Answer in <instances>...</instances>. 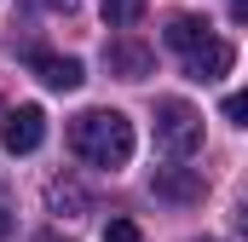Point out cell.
Instances as JSON below:
<instances>
[{"mask_svg": "<svg viewBox=\"0 0 248 242\" xmlns=\"http://www.w3.org/2000/svg\"><path fill=\"white\" fill-rule=\"evenodd\" d=\"M104 17H110L116 29H127V23L144 17V0H104Z\"/></svg>", "mask_w": 248, "mask_h": 242, "instance_id": "cell-10", "label": "cell"}, {"mask_svg": "<svg viewBox=\"0 0 248 242\" xmlns=\"http://www.w3.org/2000/svg\"><path fill=\"white\" fill-rule=\"evenodd\" d=\"M46 202H52V213H69V219L87 213V190H81L75 179H52L46 184Z\"/></svg>", "mask_w": 248, "mask_h": 242, "instance_id": "cell-9", "label": "cell"}, {"mask_svg": "<svg viewBox=\"0 0 248 242\" xmlns=\"http://www.w3.org/2000/svg\"><path fill=\"white\" fill-rule=\"evenodd\" d=\"M231 58H237V52H231V41L208 35V41H202V46L185 58V69H190V81H219V75L231 69Z\"/></svg>", "mask_w": 248, "mask_h": 242, "instance_id": "cell-5", "label": "cell"}, {"mask_svg": "<svg viewBox=\"0 0 248 242\" xmlns=\"http://www.w3.org/2000/svg\"><path fill=\"white\" fill-rule=\"evenodd\" d=\"M69 150L93 167H127L133 162V121L122 110H81L69 121Z\"/></svg>", "mask_w": 248, "mask_h": 242, "instance_id": "cell-1", "label": "cell"}, {"mask_svg": "<svg viewBox=\"0 0 248 242\" xmlns=\"http://www.w3.org/2000/svg\"><path fill=\"white\" fill-rule=\"evenodd\" d=\"M46 242H63V237H46Z\"/></svg>", "mask_w": 248, "mask_h": 242, "instance_id": "cell-17", "label": "cell"}, {"mask_svg": "<svg viewBox=\"0 0 248 242\" xmlns=\"http://www.w3.org/2000/svg\"><path fill=\"white\" fill-rule=\"evenodd\" d=\"M219 110H225V121L248 127V87H243V92H225V104H219Z\"/></svg>", "mask_w": 248, "mask_h": 242, "instance_id": "cell-11", "label": "cell"}, {"mask_svg": "<svg viewBox=\"0 0 248 242\" xmlns=\"http://www.w3.org/2000/svg\"><path fill=\"white\" fill-rule=\"evenodd\" d=\"M231 17H237V23H248V0H231Z\"/></svg>", "mask_w": 248, "mask_h": 242, "instance_id": "cell-13", "label": "cell"}, {"mask_svg": "<svg viewBox=\"0 0 248 242\" xmlns=\"http://www.w3.org/2000/svg\"><path fill=\"white\" fill-rule=\"evenodd\" d=\"M35 75L52 87V92H75L87 75H81V63L75 58H52V52H35Z\"/></svg>", "mask_w": 248, "mask_h": 242, "instance_id": "cell-6", "label": "cell"}, {"mask_svg": "<svg viewBox=\"0 0 248 242\" xmlns=\"http://www.w3.org/2000/svg\"><path fill=\"white\" fill-rule=\"evenodd\" d=\"M156 144L168 156H196L202 150V116L190 110L185 98H162L156 104Z\"/></svg>", "mask_w": 248, "mask_h": 242, "instance_id": "cell-2", "label": "cell"}, {"mask_svg": "<svg viewBox=\"0 0 248 242\" xmlns=\"http://www.w3.org/2000/svg\"><path fill=\"white\" fill-rule=\"evenodd\" d=\"M41 138H46V116H41V104H17L6 127H0V144L12 150V156H29V150H41Z\"/></svg>", "mask_w": 248, "mask_h": 242, "instance_id": "cell-3", "label": "cell"}, {"mask_svg": "<svg viewBox=\"0 0 248 242\" xmlns=\"http://www.w3.org/2000/svg\"><path fill=\"white\" fill-rule=\"evenodd\" d=\"M6 237H12V219H6V208H0V242H6Z\"/></svg>", "mask_w": 248, "mask_h": 242, "instance_id": "cell-15", "label": "cell"}, {"mask_svg": "<svg viewBox=\"0 0 248 242\" xmlns=\"http://www.w3.org/2000/svg\"><path fill=\"white\" fill-rule=\"evenodd\" d=\"M104 242H144V231H139L133 219H110V225H104Z\"/></svg>", "mask_w": 248, "mask_h": 242, "instance_id": "cell-12", "label": "cell"}, {"mask_svg": "<svg viewBox=\"0 0 248 242\" xmlns=\"http://www.w3.org/2000/svg\"><path fill=\"white\" fill-rule=\"evenodd\" d=\"M162 35H168V46H173V52H196V46H202V41H208V23H202V17H190V12H179V17H168V29H162Z\"/></svg>", "mask_w": 248, "mask_h": 242, "instance_id": "cell-7", "label": "cell"}, {"mask_svg": "<svg viewBox=\"0 0 248 242\" xmlns=\"http://www.w3.org/2000/svg\"><path fill=\"white\" fill-rule=\"evenodd\" d=\"M150 190H156L162 202H179V208H190V202H202V173H190V167H156Z\"/></svg>", "mask_w": 248, "mask_h": 242, "instance_id": "cell-4", "label": "cell"}, {"mask_svg": "<svg viewBox=\"0 0 248 242\" xmlns=\"http://www.w3.org/2000/svg\"><path fill=\"white\" fill-rule=\"evenodd\" d=\"M237 231H243V237H248V202H243V208H237Z\"/></svg>", "mask_w": 248, "mask_h": 242, "instance_id": "cell-14", "label": "cell"}, {"mask_svg": "<svg viewBox=\"0 0 248 242\" xmlns=\"http://www.w3.org/2000/svg\"><path fill=\"white\" fill-rule=\"evenodd\" d=\"M110 69H122L127 81H144V75H150V52L133 46V41H116V46H110Z\"/></svg>", "mask_w": 248, "mask_h": 242, "instance_id": "cell-8", "label": "cell"}, {"mask_svg": "<svg viewBox=\"0 0 248 242\" xmlns=\"http://www.w3.org/2000/svg\"><path fill=\"white\" fill-rule=\"evenodd\" d=\"M46 6H52V12H75V0H46Z\"/></svg>", "mask_w": 248, "mask_h": 242, "instance_id": "cell-16", "label": "cell"}]
</instances>
